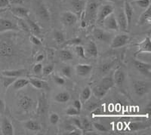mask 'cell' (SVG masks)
<instances>
[{"label": "cell", "instance_id": "3957f363", "mask_svg": "<svg viewBox=\"0 0 151 135\" xmlns=\"http://www.w3.org/2000/svg\"><path fill=\"white\" fill-rule=\"evenodd\" d=\"M14 53V48L11 42L6 40L0 42V57H10Z\"/></svg>", "mask_w": 151, "mask_h": 135}, {"label": "cell", "instance_id": "e7e4bbea", "mask_svg": "<svg viewBox=\"0 0 151 135\" xmlns=\"http://www.w3.org/2000/svg\"><path fill=\"white\" fill-rule=\"evenodd\" d=\"M2 76H3V75H2V74L0 73V80H1V79H2Z\"/></svg>", "mask_w": 151, "mask_h": 135}, {"label": "cell", "instance_id": "83f0119b", "mask_svg": "<svg viewBox=\"0 0 151 135\" xmlns=\"http://www.w3.org/2000/svg\"><path fill=\"white\" fill-rule=\"evenodd\" d=\"M38 14L40 16L41 18H42L43 20H45V21H49L50 20V15L49 12H48V9L45 7L44 5H40L38 8Z\"/></svg>", "mask_w": 151, "mask_h": 135}, {"label": "cell", "instance_id": "44dd1931", "mask_svg": "<svg viewBox=\"0 0 151 135\" xmlns=\"http://www.w3.org/2000/svg\"><path fill=\"white\" fill-rule=\"evenodd\" d=\"M107 91H107L106 88H104L103 86L101 85L100 84L95 85L92 89H91V92L94 94V95L95 96V98H98V99H101V98H103L106 94Z\"/></svg>", "mask_w": 151, "mask_h": 135}, {"label": "cell", "instance_id": "9f6ffc18", "mask_svg": "<svg viewBox=\"0 0 151 135\" xmlns=\"http://www.w3.org/2000/svg\"><path fill=\"white\" fill-rule=\"evenodd\" d=\"M102 113H103V111H102L101 108L99 107V106L92 110V114L94 116H100V115H102Z\"/></svg>", "mask_w": 151, "mask_h": 135}, {"label": "cell", "instance_id": "f5cc1de1", "mask_svg": "<svg viewBox=\"0 0 151 135\" xmlns=\"http://www.w3.org/2000/svg\"><path fill=\"white\" fill-rule=\"evenodd\" d=\"M98 106V105L97 103H90L86 106V109L89 111H92L94 110L95 108H97Z\"/></svg>", "mask_w": 151, "mask_h": 135}, {"label": "cell", "instance_id": "ac0fdd59", "mask_svg": "<svg viewBox=\"0 0 151 135\" xmlns=\"http://www.w3.org/2000/svg\"><path fill=\"white\" fill-rule=\"evenodd\" d=\"M27 73V71L26 70H4L1 72L3 76L13 77V78H17L23 75H25Z\"/></svg>", "mask_w": 151, "mask_h": 135}, {"label": "cell", "instance_id": "277c9868", "mask_svg": "<svg viewBox=\"0 0 151 135\" xmlns=\"http://www.w3.org/2000/svg\"><path fill=\"white\" fill-rule=\"evenodd\" d=\"M129 41V36L125 33L122 34H119L113 38L110 42V48L114 49V48H119L124 46L127 44Z\"/></svg>", "mask_w": 151, "mask_h": 135}, {"label": "cell", "instance_id": "30bf717a", "mask_svg": "<svg viewBox=\"0 0 151 135\" xmlns=\"http://www.w3.org/2000/svg\"><path fill=\"white\" fill-rule=\"evenodd\" d=\"M34 101L32 99V98L29 97L27 95H24L21 97L18 101L19 106L23 110L27 111L29 110L31 108L33 107Z\"/></svg>", "mask_w": 151, "mask_h": 135}, {"label": "cell", "instance_id": "ee69618b", "mask_svg": "<svg viewBox=\"0 0 151 135\" xmlns=\"http://www.w3.org/2000/svg\"><path fill=\"white\" fill-rule=\"evenodd\" d=\"M54 70V66L53 65H48L45 66V67L42 68V73L44 75H49L52 73Z\"/></svg>", "mask_w": 151, "mask_h": 135}, {"label": "cell", "instance_id": "7402d4cb", "mask_svg": "<svg viewBox=\"0 0 151 135\" xmlns=\"http://www.w3.org/2000/svg\"><path fill=\"white\" fill-rule=\"evenodd\" d=\"M151 21V9L150 6L148 7L147 9H145V11L143 12L141 14V17L139 18V21H138V23H139L141 25H143V24H150Z\"/></svg>", "mask_w": 151, "mask_h": 135}, {"label": "cell", "instance_id": "4316f807", "mask_svg": "<svg viewBox=\"0 0 151 135\" xmlns=\"http://www.w3.org/2000/svg\"><path fill=\"white\" fill-rule=\"evenodd\" d=\"M27 25L29 27V29L32 32V33H34L35 35H40L41 33V29H40V26L38 25L36 23H35L34 21H33L30 19L27 18Z\"/></svg>", "mask_w": 151, "mask_h": 135}, {"label": "cell", "instance_id": "e575fe53", "mask_svg": "<svg viewBox=\"0 0 151 135\" xmlns=\"http://www.w3.org/2000/svg\"><path fill=\"white\" fill-rule=\"evenodd\" d=\"M91 90L90 88L86 87L83 89V92L81 94V98L83 101H86L91 98Z\"/></svg>", "mask_w": 151, "mask_h": 135}, {"label": "cell", "instance_id": "cb8c5ba5", "mask_svg": "<svg viewBox=\"0 0 151 135\" xmlns=\"http://www.w3.org/2000/svg\"><path fill=\"white\" fill-rule=\"evenodd\" d=\"M150 125L147 123H144V122H130L129 124V128L131 131H140L147 129L150 128Z\"/></svg>", "mask_w": 151, "mask_h": 135}, {"label": "cell", "instance_id": "74e56055", "mask_svg": "<svg viewBox=\"0 0 151 135\" xmlns=\"http://www.w3.org/2000/svg\"><path fill=\"white\" fill-rule=\"evenodd\" d=\"M55 39L58 44H62L65 41V38H64V34L61 32H60V31H55Z\"/></svg>", "mask_w": 151, "mask_h": 135}, {"label": "cell", "instance_id": "6da1fadb", "mask_svg": "<svg viewBox=\"0 0 151 135\" xmlns=\"http://www.w3.org/2000/svg\"><path fill=\"white\" fill-rule=\"evenodd\" d=\"M86 24H92L98 16V5L95 2H91L87 5L86 12H84Z\"/></svg>", "mask_w": 151, "mask_h": 135}, {"label": "cell", "instance_id": "52a82bcc", "mask_svg": "<svg viewBox=\"0 0 151 135\" xmlns=\"http://www.w3.org/2000/svg\"><path fill=\"white\" fill-rule=\"evenodd\" d=\"M134 66L141 73L150 76L151 74V64L149 63H144L140 60H134Z\"/></svg>", "mask_w": 151, "mask_h": 135}, {"label": "cell", "instance_id": "11a10c76", "mask_svg": "<svg viewBox=\"0 0 151 135\" xmlns=\"http://www.w3.org/2000/svg\"><path fill=\"white\" fill-rule=\"evenodd\" d=\"M73 106L74 107L78 110V111L80 112L81 109H82V103H81V102L79 101V100H76V101H74Z\"/></svg>", "mask_w": 151, "mask_h": 135}, {"label": "cell", "instance_id": "d6986e66", "mask_svg": "<svg viewBox=\"0 0 151 135\" xmlns=\"http://www.w3.org/2000/svg\"><path fill=\"white\" fill-rule=\"evenodd\" d=\"M113 78L114 84L116 85L117 86H122L125 79V74L122 69H118L116 70Z\"/></svg>", "mask_w": 151, "mask_h": 135}, {"label": "cell", "instance_id": "681fc988", "mask_svg": "<svg viewBox=\"0 0 151 135\" xmlns=\"http://www.w3.org/2000/svg\"><path fill=\"white\" fill-rule=\"evenodd\" d=\"M82 43V40L79 38H76L73 39H71L70 41H68L67 42V45H78L81 44Z\"/></svg>", "mask_w": 151, "mask_h": 135}, {"label": "cell", "instance_id": "8fae6325", "mask_svg": "<svg viewBox=\"0 0 151 135\" xmlns=\"http://www.w3.org/2000/svg\"><path fill=\"white\" fill-rule=\"evenodd\" d=\"M151 52V43L150 36H147L141 42L137 45V53H148Z\"/></svg>", "mask_w": 151, "mask_h": 135}, {"label": "cell", "instance_id": "e0dca14e", "mask_svg": "<svg viewBox=\"0 0 151 135\" xmlns=\"http://www.w3.org/2000/svg\"><path fill=\"white\" fill-rule=\"evenodd\" d=\"M12 13L21 19H27L29 17V11L24 7H14L12 9Z\"/></svg>", "mask_w": 151, "mask_h": 135}, {"label": "cell", "instance_id": "836d02e7", "mask_svg": "<svg viewBox=\"0 0 151 135\" xmlns=\"http://www.w3.org/2000/svg\"><path fill=\"white\" fill-rule=\"evenodd\" d=\"M17 78H13V77H8V76H2V85H3V87L5 88H8L11 85H12L14 83V81L16 80Z\"/></svg>", "mask_w": 151, "mask_h": 135}, {"label": "cell", "instance_id": "2e32d148", "mask_svg": "<svg viewBox=\"0 0 151 135\" xmlns=\"http://www.w3.org/2000/svg\"><path fill=\"white\" fill-rule=\"evenodd\" d=\"M123 11L125 17H126V19H127L128 28H129L131 26L132 19H133V16H134V10L132 9V5L128 2H125V3H124Z\"/></svg>", "mask_w": 151, "mask_h": 135}, {"label": "cell", "instance_id": "7a4b0ae2", "mask_svg": "<svg viewBox=\"0 0 151 135\" xmlns=\"http://www.w3.org/2000/svg\"><path fill=\"white\" fill-rule=\"evenodd\" d=\"M133 88L137 96L143 97L150 90V82L147 81H136L133 84Z\"/></svg>", "mask_w": 151, "mask_h": 135}, {"label": "cell", "instance_id": "6f0895ef", "mask_svg": "<svg viewBox=\"0 0 151 135\" xmlns=\"http://www.w3.org/2000/svg\"><path fill=\"white\" fill-rule=\"evenodd\" d=\"M5 110V104L3 100L0 98V113H4Z\"/></svg>", "mask_w": 151, "mask_h": 135}, {"label": "cell", "instance_id": "ab89813d", "mask_svg": "<svg viewBox=\"0 0 151 135\" xmlns=\"http://www.w3.org/2000/svg\"><path fill=\"white\" fill-rule=\"evenodd\" d=\"M76 53L77 54V55L82 58H85L86 57V52H85V49L83 46H81V45H76L75 48Z\"/></svg>", "mask_w": 151, "mask_h": 135}, {"label": "cell", "instance_id": "9a60e30c", "mask_svg": "<svg viewBox=\"0 0 151 135\" xmlns=\"http://www.w3.org/2000/svg\"><path fill=\"white\" fill-rule=\"evenodd\" d=\"M92 66L88 64H78L76 66V72L79 76H86L92 71Z\"/></svg>", "mask_w": 151, "mask_h": 135}, {"label": "cell", "instance_id": "7bdbcfd3", "mask_svg": "<svg viewBox=\"0 0 151 135\" xmlns=\"http://www.w3.org/2000/svg\"><path fill=\"white\" fill-rule=\"evenodd\" d=\"M59 116L57 113H52L51 114L49 117V120H50V122L53 125H56L59 121Z\"/></svg>", "mask_w": 151, "mask_h": 135}, {"label": "cell", "instance_id": "91938a15", "mask_svg": "<svg viewBox=\"0 0 151 135\" xmlns=\"http://www.w3.org/2000/svg\"><path fill=\"white\" fill-rule=\"evenodd\" d=\"M80 132L81 131L79 130H76V129H74V130L70 131V133H69L68 134H70V135H79V134H81Z\"/></svg>", "mask_w": 151, "mask_h": 135}, {"label": "cell", "instance_id": "8992f818", "mask_svg": "<svg viewBox=\"0 0 151 135\" xmlns=\"http://www.w3.org/2000/svg\"><path fill=\"white\" fill-rule=\"evenodd\" d=\"M61 21L67 27H70L77 22V16L73 12L66 11L62 14Z\"/></svg>", "mask_w": 151, "mask_h": 135}, {"label": "cell", "instance_id": "db71d44e", "mask_svg": "<svg viewBox=\"0 0 151 135\" xmlns=\"http://www.w3.org/2000/svg\"><path fill=\"white\" fill-rule=\"evenodd\" d=\"M19 23H20V24H21V27H22L23 29H24V30H26L27 32L29 31V27H28L27 24H26V23L24 22V21H23V20H21V18H20V20H19Z\"/></svg>", "mask_w": 151, "mask_h": 135}, {"label": "cell", "instance_id": "4dcf8cb0", "mask_svg": "<svg viewBox=\"0 0 151 135\" xmlns=\"http://www.w3.org/2000/svg\"><path fill=\"white\" fill-rule=\"evenodd\" d=\"M114 65V62H105V63H102L101 65L99 67V71L101 74H106L111 70L112 67Z\"/></svg>", "mask_w": 151, "mask_h": 135}, {"label": "cell", "instance_id": "f1b7e54d", "mask_svg": "<svg viewBox=\"0 0 151 135\" xmlns=\"http://www.w3.org/2000/svg\"><path fill=\"white\" fill-rule=\"evenodd\" d=\"M70 99V95L67 91H62L55 96V100L58 103H67Z\"/></svg>", "mask_w": 151, "mask_h": 135}, {"label": "cell", "instance_id": "c3c4849f", "mask_svg": "<svg viewBox=\"0 0 151 135\" xmlns=\"http://www.w3.org/2000/svg\"><path fill=\"white\" fill-rule=\"evenodd\" d=\"M30 41L31 42L33 43V44L36 45H40L42 44V42L36 36H33V35L30 36Z\"/></svg>", "mask_w": 151, "mask_h": 135}, {"label": "cell", "instance_id": "5b68a950", "mask_svg": "<svg viewBox=\"0 0 151 135\" xmlns=\"http://www.w3.org/2000/svg\"><path fill=\"white\" fill-rule=\"evenodd\" d=\"M93 36L97 40L105 43H110L112 39H113L111 34L106 33L103 29H98V28H96L93 30Z\"/></svg>", "mask_w": 151, "mask_h": 135}, {"label": "cell", "instance_id": "d4e9b609", "mask_svg": "<svg viewBox=\"0 0 151 135\" xmlns=\"http://www.w3.org/2000/svg\"><path fill=\"white\" fill-rule=\"evenodd\" d=\"M24 126L29 131H39L41 130V125L39 122L36 121H33V120H29V121H26L24 123Z\"/></svg>", "mask_w": 151, "mask_h": 135}, {"label": "cell", "instance_id": "f907efd6", "mask_svg": "<svg viewBox=\"0 0 151 135\" xmlns=\"http://www.w3.org/2000/svg\"><path fill=\"white\" fill-rule=\"evenodd\" d=\"M73 124L77 127L80 130H83V127H82V123H81V118H75L73 119Z\"/></svg>", "mask_w": 151, "mask_h": 135}, {"label": "cell", "instance_id": "9c48e42d", "mask_svg": "<svg viewBox=\"0 0 151 135\" xmlns=\"http://www.w3.org/2000/svg\"><path fill=\"white\" fill-rule=\"evenodd\" d=\"M18 27L10 20L0 18V33L9 30H17Z\"/></svg>", "mask_w": 151, "mask_h": 135}, {"label": "cell", "instance_id": "680465c9", "mask_svg": "<svg viewBox=\"0 0 151 135\" xmlns=\"http://www.w3.org/2000/svg\"><path fill=\"white\" fill-rule=\"evenodd\" d=\"M10 4L12 5H21L23 4V0H9Z\"/></svg>", "mask_w": 151, "mask_h": 135}, {"label": "cell", "instance_id": "8d00e7d4", "mask_svg": "<svg viewBox=\"0 0 151 135\" xmlns=\"http://www.w3.org/2000/svg\"><path fill=\"white\" fill-rule=\"evenodd\" d=\"M139 7L146 9L150 6V0H135L134 1Z\"/></svg>", "mask_w": 151, "mask_h": 135}, {"label": "cell", "instance_id": "484cf974", "mask_svg": "<svg viewBox=\"0 0 151 135\" xmlns=\"http://www.w3.org/2000/svg\"><path fill=\"white\" fill-rule=\"evenodd\" d=\"M99 84L103 86L104 88H106L107 91L112 88L115 85L114 84V81H113V78L112 76H107L102 79Z\"/></svg>", "mask_w": 151, "mask_h": 135}, {"label": "cell", "instance_id": "b9f144b4", "mask_svg": "<svg viewBox=\"0 0 151 135\" xmlns=\"http://www.w3.org/2000/svg\"><path fill=\"white\" fill-rule=\"evenodd\" d=\"M66 114L68 116H78L79 114V111H78L75 107H69L66 110Z\"/></svg>", "mask_w": 151, "mask_h": 135}, {"label": "cell", "instance_id": "603a6c76", "mask_svg": "<svg viewBox=\"0 0 151 135\" xmlns=\"http://www.w3.org/2000/svg\"><path fill=\"white\" fill-rule=\"evenodd\" d=\"M86 55H88L90 57H96L98 55V47H97L96 44L94 42H89L88 44L87 47H86Z\"/></svg>", "mask_w": 151, "mask_h": 135}, {"label": "cell", "instance_id": "60d3db41", "mask_svg": "<svg viewBox=\"0 0 151 135\" xmlns=\"http://www.w3.org/2000/svg\"><path fill=\"white\" fill-rule=\"evenodd\" d=\"M93 126H94V128H95V129H97V130L100 132H103V133H105V132L108 131V129H107V128H106L104 125H102V124L97 123V122H95V123L93 124Z\"/></svg>", "mask_w": 151, "mask_h": 135}, {"label": "cell", "instance_id": "94428289", "mask_svg": "<svg viewBox=\"0 0 151 135\" xmlns=\"http://www.w3.org/2000/svg\"><path fill=\"white\" fill-rule=\"evenodd\" d=\"M43 60H44V55H42V54H40V55H39L36 57V61L40 62Z\"/></svg>", "mask_w": 151, "mask_h": 135}, {"label": "cell", "instance_id": "bcb514c9", "mask_svg": "<svg viewBox=\"0 0 151 135\" xmlns=\"http://www.w3.org/2000/svg\"><path fill=\"white\" fill-rule=\"evenodd\" d=\"M42 68H43L42 64V63H36V65L33 67V72H34L35 73L39 74V73H40L42 71Z\"/></svg>", "mask_w": 151, "mask_h": 135}, {"label": "cell", "instance_id": "003e7915", "mask_svg": "<svg viewBox=\"0 0 151 135\" xmlns=\"http://www.w3.org/2000/svg\"><path fill=\"white\" fill-rule=\"evenodd\" d=\"M58 1H61V0H58Z\"/></svg>", "mask_w": 151, "mask_h": 135}, {"label": "cell", "instance_id": "1f68e13d", "mask_svg": "<svg viewBox=\"0 0 151 135\" xmlns=\"http://www.w3.org/2000/svg\"><path fill=\"white\" fill-rule=\"evenodd\" d=\"M29 82L33 86V87L36 88L42 89L45 88L47 87L46 83H45V82H43V81L40 80V79H30L29 80Z\"/></svg>", "mask_w": 151, "mask_h": 135}, {"label": "cell", "instance_id": "be15d7a7", "mask_svg": "<svg viewBox=\"0 0 151 135\" xmlns=\"http://www.w3.org/2000/svg\"><path fill=\"white\" fill-rule=\"evenodd\" d=\"M145 111H146L148 114H150V111H151V104L150 103H149V104H148V106H147Z\"/></svg>", "mask_w": 151, "mask_h": 135}, {"label": "cell", "instance_id": "7c38bea8", "mask_svg": "<svg viewBox=\"0 0 151 135\" xmlns=\"http://www.w3.org/2000/svg\"><path fill=\"white\" fill-rule=\"evenodd\" d=\"M104 22V26L106 29L115 31L119 30V26L117 24L116 18L113 14L109 15L108 17H106Z\"/></svg>", "mask_w": 151, "mask_h": 135}, {"label": "cell", "instance_id": "d590c367", "mask_svg": "<svg viewBox=\"0 0 151 135\" xmlns=\"http://www.w3.org/2000/svg\"><path fill=\"white\" fill-rule=\"evenodd\" d=\"M81 123L83 131H90L91 129V124L87 118H81Z\"/></svg>", "mask_w": 151, "mask_h": 135}, {"label": "cell", "instance_id": "d6a6232c", "mask_svg": "<svg viewBox=\"0 0 151 135\" xmlns=\"http://www.w3.org/2000/svg\"><path fill=\"white\" fill-rule=\"evenodd\" d=\"M60 57L62 60L67 61V60H71L73 59V55L70 51L67 50H62L60 51Z\"/></svg>", "mask_w": 151, "mask_h": 135}, {"label": "cell", "instance_id": "f6af8a7d", "mask_svg": "<svg viewBox=\"0 0 151 135\" xmlns=\"http://www.w3.org/2000/svg\"><path fill=\"white\" fill-rule=\"evenodd\" d=\"M62 73L64 74L65 76L67 77H70L71 76V68L68 66L67 67H64L61 69Z\"/></svg>", "mask_w": 151, "mask_h": 135}, {"label": "cell", "instance_id": "03108f58", "mask_svg": "<svg viewBox=\"0 0 151 135\" xmlns=\"http://www.w3.org/2000/svg\"><path fill=\"white\" fill-rule=\"evenodd\" d=\"M105 1H111V2H113L114 0H105Z\"/></svg>", "mask_w": 151, "mask_h": 135}, {"label": "cell", "instance_id": "ba28073f", "mask_svg": "<svg viewBox=\"0 0 151 135\" xmlns=\"http://www.w3.org/2000/svg\"><path fill=\"white\" fill-rule=\"evenodd\" d=\"M113 13V7L110 5H104L101 9H100L99 13L98 14V23L104 22L106 17H108L111 14Z\"/></svg>", "mask_w": 151, "mask_h": 135}, {"label": "cell", "instance_id": "f546056e", "mask_svg": "<svg viewBox=\"0 0 151 135\" xmlns=\"http://www.w3.org/2000/svg\"><path fill=\"white\" fill-rule=\"evenodd\" d=\"M29 84V80L27 79H16L13 83V88L15 90H19Z\"/></svg>", "mask_w": 151, "mask_h": 135}, {"label": "cell", "instance_id": "f35d334b", "mask_svg": "<svg viewBox=\"0 0 151 135\" xmlns=\"http://www.w3.org/2000/svg\"><path fill=\"white\" fill-rule=\"evenodd\" d=\"M45 101L43 98L40 100V105H39V109H38V113L40 115H42L45 113Z\"/></svg>", "mask_w": 151, "mask_h": 135}, {"label": "cell", "instance_id": "6125c7cd", "mask_svg": "<svg viewBox=\"0 0 151 135\" xmlns=\"http://www.w3.org/2000/svg\"><path fill=\"white\" fill-rule=\"evenodd\" d=\"M86 25H87V24H86V20H85V17L83 16V18H82V21H81V27L83 28L86 27Z\"/></svg>", "mask_w": 151, "mask_h": 135}, {"label": "cell", "instance_id": "ffe728a7", "mask_svg": "<svg viewBox=\"0 0 151 135\" xmlns=\"http://www.w3.org/2000/svg\"><path fill=\"white\" fill-rule=\"evenodd\" d=\"M86 5L85 0H73L71 2V6L75 13L80 14L83 11Z\"/></svg>", "mask_w": 151, "mask_h": 135}, {"label": "cell", "instance_id": "4fadbf2b", "mask_svg": "<svg viewBox=\"0 0 151 135\" xmlns=\"http://www.w3.org/2000/svg\"><path fill=\"white\" fill-rule=\"evenodd\" d=\"M1 130L2 134L4 135H13L14 134V128L11 123V121L7 118H4L2 119V125H1Z\"/></svg>", "mask_w": 151, "mask_h": 135}, {"label": "cell", "instance_id": "5bb4252c", "mask_svg": "<svg viewBox=\"0 0 151 135\" xmlns=\"http://www.w3.org/2000/svg\"><path fill=\"white\" fill-rule=\"evenodd\" d=\"M116 21L119 26V29H120L122 32H126L129 28H128L127 19H126V17L124 14L123 11H121L119 12Z\"/></svg>", "mask_w": 151, "mask_h": 135}, {"label": "cell", "instance_id": "7dc6e473", "mask_svg": "<svg viewBox=\"0 0 151 135\" xmlns=\"http://www.w3.org/2000/svg\"><path fill=\"white\" fill-rule=\"evenodd\" d=\"M54 80L56 82V84L59 85H64V83H65V80H64L63 78H61V77L60 76H58V75H55V76L54 77Z\"/></svg>", "mask_w": 151, "mask_h": 135}, {"label": "cell", "instance_id": "816d5d0a", "mask_svg": "<svg viewBox=\"0 0 151 135\" xmlns=\"http://www.w3.org/2000/svg\"><path fill=\"white\" fill-rule=\"evenodd\" d=\"M10 5L9 0H0V9H5Z\"/></svg>", "mask_w": 151, "mask_h": 135}]
</instances>
